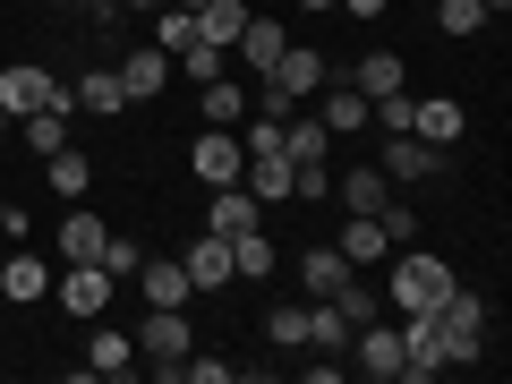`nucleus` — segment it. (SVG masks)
Returning a JSON list of instances; mask_svg holds the SVG:
<instances>
[{
  "label": "nucleus",
  "mask_w": 512,
  "mask_h": 384,
  "mask_svg": "<svg viewBox=\"0 0 512 384\" xmlns=\"http://www.w3.org/2000/svg\"><path fill=\"white\" fill-rule=\"evenodd\" d=\"M0 239H26V214H18L9 197H0Z\"/></svg>",
  "instance_id": "42"
},
{
  "label": "nucleus",
  "mask_w": 512,
  "mask_h": 384,
  "mask_svg": "<svg viewBox=\"0 0 512 384\" xmlns=\"http://www.w3.org/2000/svg\"><path fill=\"white\" fill-rule=\"evenodd\" d=\"M282 43H291V35H282V18H256V9H248V26H239V43H231V52L248 60L256 77H265V69L282 60Z\"/></svg>",
  "instance_id": "19"
},
{
  "label": "nucleus",
  "mask_w": 512,
  "mask_h": 384,
  "mask_svg": "<svg viewBox=\"0 0 512 384\" xmlns=\"http://www.w3.org/2000/svg\"><path fill=\"white\" fill-rule=\"evenodd\" d=\"M239 188H248V197L256 205H282V197H291V154H248V171H239Z\"/></svg>",
  "instance_id": "17"
},
{
  "label": "nucleus",
  "mask_w": 512,
  "mask_h": 384,
  "mask_svg": "<svg viewBox=\"0 0 512 384\" xmlns=\"http://www.w3.org/2000/svg\"><path fill=\"white\" fill-rule=\"evenodd\" d=\"M436 26L444 35H478L487 26V0H436Z\"/></svg>",
  "instance_id": "35"
},
{
  "label": "nucleus",
  "mask_w": 512,
  "mask_h": 384,
  "mask_svg": "<svg viewBox=\"0 0 512 384\" xmlns=\"http://www.w3.org/2000/svg\"><path fill=\"white\" fill-rule=\"evenodd\" d=\"M188 171H197L205 188H239V171H248V146H239L231 128H205L197 146H188Z\"/></svg>",
  "instance_id": "5"
},
{
  "label": "nucleus",
  "mask_w": 512,
  "mask_h": 384,
  "mask_svg": "<svg viewBox=\"0 0 512 384\" xmlns=\"http://www.w3.org/2000/svg\"><path fill=\"white\" fill-rule=\"evenodd\" d=\"M504 9H512V0H487V18H504Z\"/></svg>",
  "instance_id": "44"
},
{
  "label": "nucleus",
  "mask_w": 512,
  "mask_h": 384,
  "mask_svg": "<svg viewBox=\"0 0 512 384\" xmlns=\"http://www.w3.org/2000/svg\"><path fill=\"white\" fill-rule=\"evenodd\" d=\"M154 43H163V52H188V43H197V9L163 0V18H154Z\"/></svg>",
  "instance_id": "32"
},
{
  "label": "nucleus",
  "mask_w": 512,
  "mask_h": 384,
  "mask_svg": "<svg viewBox=\"0 0 512 384\" xmlns=\"http://www.w3.org/2000/svg\"><path fill=\"white\" fill-rule=\"evenodd\" d=\"M86 367H94V376H137V333H111V325H94Z\"/></svg>",
  "instance_id": "22"
},
{
  "label": "nucleus",
  "mask_w": 512,
  "mask_h": 384,
  "mask_svg": "<svg viewBox=\"0 0 512 384\" xmlns=\"http://www.w3.org/2000/svg\"><path fill=\"white\" fill-rule=\"evenodd\" d=\"M333 248H342L350 265H384V256H393V239H384V222H376V214H350Z\"/></svg>",
  "instance_id": "23"
},
{
  "label": "nucleus",
  "mask_w": 512,
  "mask_h": 384,
  "mask_svg": "<svg viewBox=\"0 0 512 384\" xmlns=\"http://www.w3.org/2000/svg\"><path fill=\"white\" fill-rule=\"evenodd\" d=\"M69 120H77L69 103H52V111H26V120H18L26 154H60V146H69Z\"/></svg>",
  "instance_id": "24"
},
{
  "label": "nucleus",
  "mask_w": 512,
  "mask_h": 384,
  "mask_svg": "<svg viewBox=\"0 0 512 384\" xmlns=\"http://www.w3.org/2000/svg\"><path fill=\"white\" fill-rule=\"evenodd\" d=\"M444 291H453V265H444L436 248H419V239H410V248H393V282H384V299H393L402 316H427Z\"/></svg>",
  "instance_id": "2"
},
{
  "label": "nucleus",
  "mask_w": 512,
  "mask_h": 384,
  "mask_svg": "<svg viewBox=\"0 0 512 384\" xmlns=\"http://www.w3.org/2000/svg\"><path fill=\"white\" fill-rule=\"evenodd\" d=\"M299 9H333V0H299Z\"/></svg>",
  "instance_id": "46"
},
{
  "label": "nucleus",
  "mask_w": 512,
  "mask_h": 384,
  "mask_svg": "<svg viewBox=\"0 0 512 384\" xmlns=\"http://www.w3.org/2000/svg\"><path fill=\"white\" fill-rule=\"evenodd\" d=\"M350 342H359V376H376V384H393V376H402V325L367 316V325L350 333Z\"/></svg>",
  "instance_id": "9"
},
{
  "label": "nucleus",
  "mask_w": 512,
  "mask_h": 384,
  "mask_svg": "<svg viewBox=\"0 0 512 384\" xmlns=\"http://www.w3.org/2000/svg\"><path fill=\"white\" fill-rule=\"evenodd\" d=\"M180 265H188V291H222V282H239V274H231V239H214V231L188 239Z\"/></svg>",
  "instance_id": "10"
},
{
  "label": "nucleus",
  "mask_w": 512,
  "mask_h": 384,
  "mask_svg": "<svg viewBox=\"0 0 512 384\" xmlns=\"http://www.w3.org/2000/svg\"><path fill=\"white\" fill-rule=\"evenodd\" d=\"M308 350H350V316L333 299H308Z\"/></svg>",
  "instance_id": "30"
},
{
  "label": "nucleus",
  "mask_w": 512,
  "mask_h": 384,
  "mask_svg": "<svg viewBox=\"0 0 512 384\" xmlns=\"http://www.w3.org/2000/svg\"><path fill=\"white\" fill-rule=\"evenodd\" d=\"M376 222H384V239H393V248H410V239H419V214H410V205H402V197L384 205V214H376Z\"/></svg>",
  "instance_id": "39"
},
{
  "label": "nucleus",
  "mask_w": 512,
  "mask_h": 384,
  "mask_svg": "<svg viewBox=\"0 0 512 384\" xmlns=\"http://www.w3.org/2000/svg\"><path fill=\"white\" fill-rule=\"evenodd\" d=\"M103 239H111V222H94L86 197H77L69 222H60V256H69V265H103Z\"/></svg>",
  "instance_id": "15"
},
{
  "label": "nucleus",
  "mask_w": 512,
  "mask_h": 384,
  "mask_svg": "<svg viewBox=\"0 0 512 384\" xmlns=\"http://www.w3.org/2000/svg\"><path fill=\"white\" fill-rule=\"evenodd\" d=\"M171 69H188L205 86V77H222V52H214V43H188V52H171Z\"/></svg>",
  "instance_id": "37"
},
{
  "label": "nucleus",
  "mask_w": 512,
  "mask_h": 384,
  "mask_svg": "<svg viewBox=\"0 0 512 384\" xmlns=\"http://www.w3.org/2000/svg\"><path fill=\"white\" fill-rule=\"evenodd\" d=\"M188 350H197L188 308H146V325H137V367H154V376H180Z\"/></svg>",
  "instance_id": "3"
},
{
  "label": "nucleus",
  "mask_w": 512,
  "mask_h": 384,
  "mask_svg": "<svg viewBox=\"0 0 512 384\" xmlns=\"http://www.w3.org/2000/svg\"><path fill=\"white\" fill-rule=\"evenodd\" d=\"M461 128H470V111H461L453 94H427V103H410V137H427V146H453Z\"/></svg>",
  "instance_id": "13"
},
{
  "label": "nucleus",
  "mask_w": 512,
  "mask_h": 384,
  "mask_svg": "<svg viewBox=\"0 0 512 384\" xmlns=\"http://www.w3.org/2000/svg\"><path fill=\"white\" fill-rule=\"evenodd\" d=\"M163 86H171V52H163V43H146V52L120 60V94H128V103H154Z\"/></svg>",
  "instance_id": "12"
},
{
  "label": "nucleus",
  "mask_w": 512,
  "mask_h": 384,
  "mask_svg": "<svg viewBox=\"0 0 512 384\" xmlns=\"http://www.w3.org/2000/svg\"><path fill=\"white\" fill-rule=\"evenodd\" d=\"M350 86L376 103V94H402V86H410V69H402V52H367L359 69H350Z\"/></svg>",
  "instance_id": "27"
},
{
  "label": "nucleus",
  "mask_w": 512,
  "mask_h": 384,
  "mask_svg": "<svg viewBox=\"0 0 512 384\" xmlns=\"http://www.w3.org/2000/svg\"><path fill=\"white\" fill-rule=\"evenodd\" d=\"M180 9H205V0H180Z\"/></svg>",
  "instance_id": "48"
},
{
  "label": "nucleus",
  "mask_w": 512,
  "mask_h": 384,
  "mask_svg": "<svg viewBox=\"0 0 512 384\" xmlns=\"http://www.w3.org/2000/svg\"><path fill=\"white\" fill-rule=\"evenodd\" d=\"M69 103L86 111V120H111V111H128V94H120V69H86L69 86Z\"/></svg>",
  "instance_id": "21"
},
{
  "label": "nucleus",
  "mask_w": 512,
  "mask_h": 384,
  "mask_svg": "<svg viewBox=\"0 0 512 384\" xmlns=\"http://www.w3.org/2000/svg\"><path fill=\"white\" fill-rule=\"evenodd\" d=\"M316 120H325L333 137H359V120H367V94L350 86V77H342V86H316Z\"/></svg>",
  "instance_id": "20"
},
{
  "label": "nucleus",
  "mask_w": 512,
  "mask_h": 384,
  "mask_svg": "<svg viewBox=\"0 0 512 384\" xmlns=\"http://www.w3.org/2000/svg\"><path fill=\"white\" fill-rule=\"evenodd\" d=\"M265 333H274L282 350H308V308H299V299H282V308L265 316Z\"/></svg>",
  "instance_id": "34"
},
{
  "label": "nucleus",
  "mask_w": 512,
  "mask_h": 384,
  "mask_svg": "<svg viewBox=\"0 0 512 384\" xmlns=\"http://www.w3.org/2000/svg\"><path fill=\"white\" fill-rule=\"evenodd\" d=\"M137 265H146V248L111 231V239H103V274H111V282H137Z\"/></svg>",
  "instance_id": "36"
},
{
  "label": "nucleus",
  "mask_w": 512,
  "mask_h": 384,
  "mask_svg": "<svg viewBox=\"0 0 512 384\" xmlns=\"http://www.w3.org/2000/svg\"><path fill=\"white\" fill-rule=\"evenodd\" d=\"M0 137H9V111H0Z\"/></svg>",
  "instance_id": "47"
},
{
  "label": "nucleus",
  "mask_w": 512,
  "mask_h": 384,
  "mask_svg": "<svg viewBox=\"0 0 512 384\" xmlns=\"http://www.w3.org/2000/svg\"><path fill=\"white\" fill-rule=\"evenodd\" d=\"M376 171H384L393 188H410V180H427V171H444V154L427 146V137H410V128H393V137L376 146Z\"/></svg>",
  "instance_id": "7"
},
{
  "label": "nucleus",
  "mask_w": 512,
  "mask_h": 384,
  "mask_svg": "<svg viewBox=\"0 0 512 384\" xmlns=\"http://www.w3.org/2000/svg\"><path fill=\"white\" fill-rule=\"evenodd\" d=\"M205 231H214V239H239V231H265V205H256L248 188H214V205H205Z\"/></svg>",
  "instance_id": "11"
},
{
  "label": "nucleus",
  "mask_w": 512,
  "mask_h": 384,
  "mask_svg": "<svg viewBox=\"0 0 512 384\" xmlns=\"http://www.w3.org/2000/svg\"><path fill=\"white\" fill-rule=\"evenodd\" d=\"M180 376H188V384H231V359H197V350H188Z\"/></svg>",
  "instance_id": "40"
},
{
  "label": "nucleus",
  "mask_w": 512,
  "mask_h": 384,
  "mask_svg": "<svg viewBox=\"0 0 512 384\" xmlns=\"http://www.w3.org/2000/svg\"><path fill=\"white\" fill-rule=\"evenodd\" d=\"M86 9H94V26H111V18L128 9V0H86Z\"/></svg>",
  "instance_id": "43"
},
{
  "label": "nucleus",
  "mask_w": 512,
  "mask_h": 384,
  "mask_svg": "<svg viewBox=\"0 0 512 384\" xmlns=\"http://www.w3.org/2000/svg\"><path fill=\"white\" fill-rule=\"evenodd\" d=\"M239 26H248V0H205L197 9V43H214V52H231Z\"/></svg>",
  "instance_id": "25"
},
{
  "label": "nucleus",
  "mask_w": 512,
  "mask_h": 384,
  "mask_svg": "<svg viewBox=\"0 0 512 384\" xmlns=\"http://www.w3.org/2000/svg\"><path fill=\"white\" fill-rule=\"evenodd\" d=\"M231 274L239 282H265V274H274V239H265V231H239L231 239Z\"/></svg>",
  "instance_id": "31"
},
{
  "label": "nucleus",
  "mask_w": 512,
  "mask_h": 384,
  "mask_svg": "<svg viewBox=\"0 0 512 384\" xmlns=\"http://www.w3.org/2000/svg\"><path fill=\"white\" fill-rule=\"evenodd\" d=\"M52 103H69V86H60L52 69H35V60H9V69H0V111H9V120L52 111ZM69 111H77V103H69Z\"/></svg>",
  "instance_id": "4"
},
{
  "label": "nucleus",
  "mask_w": 512,
  "mask_h": 384,
  "mask_svg": "<svg viewBox=\"0 0 512 384\" xmlns=\"http://www.w3.org/2000/svg\"><path fill=\"white\" fill-rule=\"evenodd\" d=\"M111 291H120V282H111L103 265H69V274H52V299L77 316V325H94V316L111 308Z\"/></svg>",
  "instance_id": "6"
},
{
  "label": "nucleus",
  "mask_w": 512,
  "mask_h": 384,
  "mask_svg": "<svg viewBox=\"0 0 512 384\" xmlns=\"http://www.w3.org/2000/svg\"><path fill=\"white\" fill-rule=\"evenodd\" d=\"M43 180H52L60 188V197H86V188H94V163H86V154H77V146H60V154H43Z\"/></svg>",
  "instance_id": "28"
},
{
  "label": "nucleus",
  "mask_w": 512,
  "mask_h": 384,
  "mask_svg": "<svg viewBox=\"0 0 512 384\" xmlns=\"http://www.w3.org/2000/svg\"><path fill=\"white\" fill-rule=\"evenodd\" d=\"M333 308H342V316H350V333H359V325H367V316H384V291H367V282H359V274H350V282H342V291H333Z\"/></svg>",
  "instance_id": "33"
},
{
  "label": "nucleus",
  "mask_w": 512,
  "mask_h": 384,
  "mask_svg": "<svg viewBox=\"0 0 512 384\" xmlns=\"http://www.w3.org/2000/svg\"><path fill=\"white\" fill-rule=\"evenodd\" d=\"M0 299H9V308H35V299H52V265H43L35 248H9V265H0Z\"/></svg>",
  "instance_id": "8"
},
{
  "label": "nucleus",
  "mask_w": 512,
  "mask_h": 384,
  "mask_svg": "<svg viewBox=\"0 0 512 384\" xmlns=\"http://www.w3.org/2000/svg\"><path fill=\"white\" fill-rule=\"evenodd\" d=\"M291 197H308V205L333 197V171H325V163H291Z\"/></svg>",
  "instance_id": "38"
},
{
  "label": "nucleus",
  "mask_w": 512,
  "mask_h": 384,
  "mask_svg": "<svg viewBox=\"0 0 512 384\" xmlns=\"http://www.w3.org/2000/svg\"><path fill=\"white\" fill-rule=\"evenodd\" d=\"M333 197H342L350 214H384V205H393V180H384L376 163H350L342 180H333Z\"/></svg>",
  "instance_id": "16"
},
{
  "label": "nucleus",
  "mask_w": 512,
  "mask_h": 384,
  "mask_svg": "<svg viewBox=\"0 0 512 384\" xmlns=\"http://www.w3.org/2000/svg\"><path fill=\"white\" fill-rule=\"evenodd\" d=\"M350 274H359V265H350L342 248H308V256H299V291H308V299H333Z\"/></svg>",
  "instance_id": "18"
},
{
  "label": "nucleus",
  "mask_w": 512,
  "mask_h": 384,
  "mask_svg": "<svg viewBox=\"0 0 512 384\" xmlns=\"http://www.w3.org/2000/svg\"><path fill=\"white\" fill-rule=\"evenodd\" d=\"M248 120V86H231V77H205V128H239Z\"/></svg>",
  "instance_id": "29"
},
{
  "label": "nucleus",
  "mask_w": 512,
  "mask_h": 384,
  "mask_svg": "<svg viewBox=\"0 0 512 384\" xmlns=\"http://www.w3.org/2000/svg\"><path fill=\"white\" fill-rule=\"evenodd\" d=\"M137 291H146V308H188V265L180 256H154V265H137Z\"/></svg>",
  "instance_id": "14"
},
{
  "label": "nucleus",
  "mask_w": 512,
  "mask_h": 384,
  "mask_svg": "<svg viewBox=\"0 0 512 384\" xmlns=\"http://www.w3.org/2000/svg\"><path fill=\"white\" fill-rule=\"evenodd\" d=\"M427 325H436V342H444V367H478L487 359V308H478V291H444L436 308H427Z\"/></svg>",
  "instance_id": "1"
},
{
  "label": "nucleus",
  "mask_w": 512,
  "mask_h": 384,
  "mask_svg": "<svg viewBox=\"0 0 512 384\" xmlns=\"http://www.w3.org/2000/svg\"><path fill=\"white\" fill-rule=\"evenodd\" d=\"M333 9H342V18H384L393 0H333Z\"/></svg>",
  "instance_id": "41"
},
{
  "label": "nucleus",
  "mask_w": 512,
  "mask_h": 384,
  "mask_svg": "<svg viewBox=\"0 0 512 384\" xmlns=\"http://www.w3.org/2000/svg\"><path fill=\"white\" fill-rule=\"evenodd\" d=\"M282 154H291V163H325V154H333V128L316 120V111H308V120L291 111V120H282Z\"/></svg>",
  "instance_id": "26"
},
{
  "label": "nucleus",
  "mask_w": 512,
  "mask_h": 384,
  "mask_svg": "<svg viewBox=\"0 0 512 384\" xmlns=\"http://www.w3.org/2000/svg\"><path fill=\"white\" fill-rule=\"evenodd\" d=\"M128 9H163V0H128Z\"/></svg>",
  "instance_id": "45"
}]
</instances>
